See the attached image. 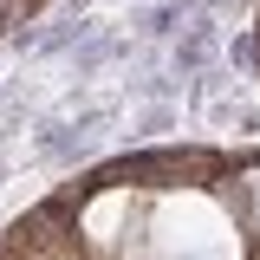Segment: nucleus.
<instances>
[{
  "label": "nucleus",
  "instance_id": "obj_1",
  "mask_svg": "<svg viewBox=\"0 0 260 260\" xmlns=\"http://www.w3.org/2000/svg\"><path fill=\"white\" fill-rule=\"evenodd\" d=\"M117 260H260L234 215L228 182H182L137 202V221Z\"/></svg>",
  "mask_w": 260,
  "mask_h": 260
},
{
  "label": "nucleus",
  "instance_id": "obj_2",
  "mask_svg": "<svg viewBox=\"0 0 260 260\" xmlns=\"http://www.w3.org/2000/svg\"><path fill=\"white\" fill-rule=\"evenodd\" d=\"M59 221V208H46L39 221H26L7 247H0V260H98L85 241H78V228H52Z\"/></svg>",
  "mask_w": 260,
  "mask_h": 260
}]
</instances>
